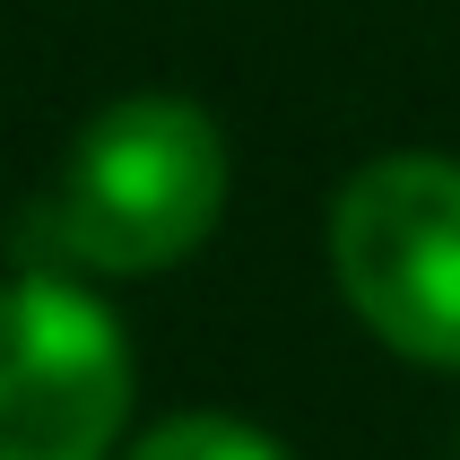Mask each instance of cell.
Returning a JSON list of instances; mask_svg holds the SVG:
<instances>
[{"label":"cell","instance_id":"1","mask_svg":"<svg viewBox=\"0 0 460 460\" xmlns=\"http://www.w3.org/2000/svg\"><path fill=\"white\" fill-rule=\"evenodd\" d=\"M234 191L226 130L191 96H122L70 139L61 174L26 208L18 243L44 252V270H104L148 279L174 270L217 234Z\"/></svg>","mask_w":460,"mask_h":460},{"label":"cell","instance_id":"2","mask_svg":"<svg viewBox=\"0 0 460 460\" xmlns=\"http://www.w3.org/2000/svg\"><path fill=\"white\" fill-rule=\"evenodd\" d=\"M331 270L391 357L460 374V156L391 148L339 182Z\"/></svg>","mask_w":460,"mask_h":460},{"label":"cell","instance_id":"3","mask_svg":"<svg viewBox=\"0 0 460 460\" xmlns=\"http://www.w3.org/2000/svg\"><path fill=\"white\" fill-rule=\"evenodd\" d=\"M130 426V339L70 270L0 287V460H104Z\"/></svg>","mask_w":460,"mask_h":460},{"label":"cell","instance_id":"4","mask_svg":"<svg viewBox=\"0 0 460 460\" xmlns=\"http://www.w3.org/2000/svg\"><path fill=\"white\" fill-rule=\"evenodd\" d=\"M122 460H287V443H270L261 426H243L226 409H182L165 426H148Z\"/></svg>","mask_w":460,"mask_h":460}]
</instances>
